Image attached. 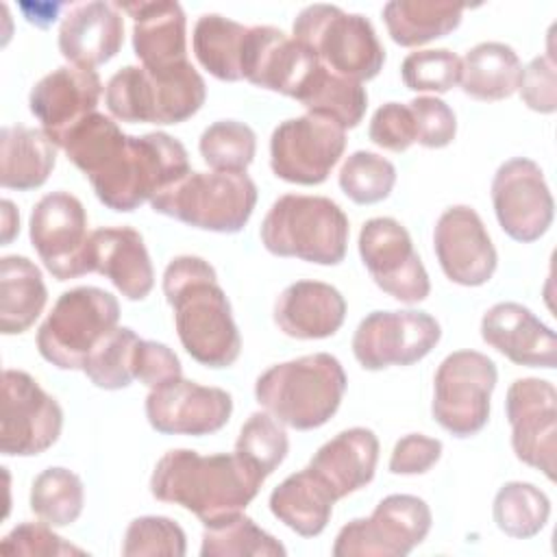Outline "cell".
Here are the masks:
<instances>
[{
    "label": "cell",
    "instance_id": "4fadbf2b",
    "mask_svg": "<svg viewBox=\"0 0 557 557\" xmlns=\"http://www.w3.org/2000/svg\"><path fill=\"white\" fill-rule=\"evenodd\" d=\"M63 409L28 372L4 370L0 450L4 457H35L57 444Z\"/></svg>",
    "mask_w": 557,
    "mask_h": 557
},
{
    "label": "cell",
    "instance_id": "816d5d0a",
    "mask_svg": "<svg viewBox=\"0 0 557 557\" xmlns=\"http://www.w3.org/2000/svg\"><path fill=\"white\" fill-rule=\"evenodd\" d=\"M65 7L67 4H61V2H54V4L52 2H35V4L24 2V4H20L26 22H30L35 26H41V28L50 26L59 17V11L65 9Z\"/></svg>",
    "mask_w": 557,
    "mask_h": 557
},
{
    "label": "cell",
    "instance_id": "603a6c76",
    "mask_svg": "<svg viewBox=\"0 0 557 557\" xmlns=\"http://www.w3.org/2000/svg\"><path fill=\"white\" fill-rule=\"evenodd\" d=\"M481 337L516 366L553 370L557 366V335L529 307L496 302L481 318Z\"/></svg>",
    "mask_w": 557,
    "mask_h": 557
},
{
    "label": "cell",
    "instance_id": "ac0fdd59",
    "mask_svg": "<svg viewBox=\"0 0 557 557\" xmlns=\"http://www.w3.org/2000/svg\"><path fill=\"white\" fill-rule=\"evenodd\" d=\"M516 457L555 481L557 453V392L546 379H516L505 398Z\"/></svg>",
    "mask_w": 557,
    "mask_h": 557
},
{
    "label": "cell",
    "instance_id": "836d02e7",
    "mask_svg": "<svg viewBox=\"0 0 557 557\" xmlns=\"http://www.w3.org/2000/svg\"><path fill=\"white\" fill-rule=\"evenodd\" d=\"M248 26L220 13H205L196 20L191 48L198 63L218 81H244L242 63Z\"/></svg>",
    "mask_w": 557,
    "mask_h": 557
},
{
    "label": "cell",
    "instance_id": "8d00e7d4",
    "mask_svg": "<svg viewBox=\"0 0 557 557\" xmlns=\"http://www.w3.org/2000/svg\"><path fill=\"white\" fill-rule=\"evenodd\" d=\"M30 511L50 527H70L78 520L85 505V485L67 468H46L33 479Z\"/></svg>",
    "mask_w": 557,
    "mask_h": 557
},
{
    "label": "cell",
    "instance_id": "83f0119b",
    "mask_svg": "<svg viewBox=\"0 0 557 557\" xmlns=\"http://www.w3.org/2000/svg\"><path fill=\"white\" fill-rule=\"evenodd\" d=\"M379 463V437L366 426H352L324 442L309 468L339 500L374 479Z\"/></svg>",
    "mask_w": 557,
    "mask_h": 557
},
{
    "label": "cell",
    "instance_id": "2e32d148",
    "mask_svg": "<svg viewBox=\"0 0 557 557\" xmlns=\"http://www.w3.org/2000/svg\"><path fill=\"white\" fill-rule=\"evenodd\" d=\"M359 257L387 296L416 305L431 294V281L409 231L394 218H370L359 231Z\"/></svg>",
    "mask_w": 557,
    "mask_h": 557
},
{
    "label": "cell",
    "instance_id": "7402d4cb",
    "mask_svg": "<svg viewBox=\"0 0 557 557\" xmlns=\"http://www.w3.org/2000/svg\"><path fill=\"white\" fill-rule=\"evenodd\" d=\"M102 91L104 87L96 70L61 65L33 85L28 109L57 144L74 124L96 113Z\"/></svg>",
    "mask_w": 557,
    "mask_h": 557
},
{
    "label": "cell",
    "instance_id": "8992f818",
    "mask_svg": "<svg viewBox=\"0 0 557 557\" xmlns=\"http://www.w3.org/2000/svg\"><path fill=\"white\" fill-rule=\"evenodd\" d=\"M205 98V78L189 61L168 70L124 65L104 87L109 113L128 124H181L200 111Z\"/></svg>",
    "mask_w": 557,
    "mask_h": 557
},
{
    "label": "cell",
    "instance_id": "4dcf8cb0",
    "mask_svg": "<svg viewBox=\"0 0 557 557\" xmlns=\"http://www.w3.org/2000/svg\"><path fill=\"white\" fill-rule=\"evenodd\" d=\"M48 289L41 270L22 255L0 259V331L20 335L44 313Z\"/></svg>",
    "mask_w": 557,
    "mask_h": 557
},
{
    "label": "cell",
    "instance_id": "f6af8a7d",
    "mask_svg": "<svg viewBox=\"0 0 557 557\" xmlns=\"http://www.w3.org/2000/svg\"><path fill=\"white\" fill-rule=\"evenodd\" d=\"M46 522H22L13 527L0 542L2 555H28V557H83L87 550L65 542Z\"/></svg>",
    "mask_w": 557,
    "mask_h": 557
},
{
    "label": "cell",
    "instance_id": "e575fe53",
    "mask_svg": "<svg viewBox=\"0 0 557 557\" xmlns=\"http://www.w3.org/2000/svg\"><path fill=\"white\" fill-rule=\"evenodd\" d=\"M298 102L307 109V113L329 117L348 131L363 120L368 109V91L363 83L344 78L320 65L298 96Z\"/></svg>",
    "mask_w": 557,
    "mask_h": 557
},
{
    "label": "cell",
    "instance_id": "9a60e30c",
    "mask_svg": "<svg viewBox=\"0 0 557 557\" xmlns=\"http://www.w3.org/2000/svg\"><path fill=\"white\" fill-rule=\"evenodd\" d=\"M30 244L57 281L89 274L87 211L70 191H52L37 200L28 222Z\"/></svg>",
    "mask_w": 557,
    "mask_h": 557
},
{
    "label": "cell",
    "instance_id": "bcb514c9",
    "mask_svg": "<svg viewBox=\"0 0 557 557\" xmlns=\"http://www.w3.org/2000/svg\"><path fill=\"white\" fill-rule=\"evenodd\" d=\"M416 122V141L424 148H446L457 135L455 111L435 96H418L407 102Z\"/></svg>",
    "mask_w": 557,
    "mask_h": 557
},
{
    "label": "cell",
    "instance_id": "cb8c5ba5",
    "mask_svg": "<svg viewBox=\"0 0 557 557\" xmlns=\"http://www.w3.org/2000/svg\"><path fill=\"white\" fill-rule=\"evenodd\" d=\"M124 44V17L115 2L70 4L59 26V52L70 65L94 70L111 61Z\"/></svg>",
    "mask_w": 557,
    "mask_h": 557
},
{
    "label": "cell",
    "instance_id": "c3c4849f",
    "mask_svg": "<svg viewBox=\"0 0 557 557\" xmlns=\"http://www.w3.org/2000/svg\"><path fill=\"white\" fill-rule=\"evenodd\" d=\"M522 102L535 113L557 111V65L548 54L531 59L522 67V78L518 85Z\"/></svg>",
    "mask_w": 557,
    "mask_h": 557
},
{
    "label": "cell",
    "instance_id": "ab89813d",
    "mask_svg": "<svg viewBox=\"0 0 557 557\" xmlns=\"http://www.w3.org/2000/svg\"><path fill=\"white\" fill-rule=\"evenodd\" d=\"M139 335L131 326H115L87 357L83 374L100 389H122L135 381V348Z\"/></svg>",
    "mask_w": 557,
    "mask_h": 557
},
{
    "label": "cell",
    "instance_id": "8fae6325",
    "mask_svg": "<svg viewBox=\"0 0 557 557\" xmlns=\"http://www.w3.org/2000/svg\"><path fill=\"white\" fill-rule=\"evenodd\" d=\"M433 524L426 500L389 494L368 518L344 524L333 542V557H405L424 542Z\"/></svg>",
    "mask_w": 557,
    "mask_h": 557
},
{
    "label": "cell",
    "instance_id": "5b68a950",
    "mask_svg": "<svg viewBox=\"0 0 557 557\" xmlns=\"http://www.w3.org/2000/svg\"><path fill=\"white\" fill-rule=\"evenodd\" d=\"M350 224L344 209L326 196L285 194L268 209L259 237L274 257L337 265L346 257Z\"/></svg>",
    "mask_w": 557,
    "mask_h": 557
},
{
    "label": "cell",
    "instance_id": "7bdbcfd3",
    "mask_svg": "<svg viewBox=\"0 0 557 557\" xmlns=\"http://www.w3.org/2000/svg\"><path fill=\"white\" fill-rule=\"evenodd\" d=\"M400 76L411 91L446 94L459 85L461 59L448 48L413 50L403 59Z\"/></svg>",
    "mask_w": 557,
    "mask_h": 557
},
{
    "label": "cell",
    "instance_id": "3957f363",
    "mask_svg": "<svg viewBox=\"0 0 557 557\" xmlns=\"http://www.w3.org/2000/svg\"><path fill=\"white\" fill-rule=\"evenodd\" d=\"M263 479L235 453L200 455L189 448L168 450L150 476V494L161 503L191 511L202 524L244 511Z\"/></svg>",
    "mask_w": 557,
    "mask_h": 557
},
{
    "label": "cell",
    "instance_id": "52a82bcc",
    "mask_svg": "<svg viewBox=\"0 0 557 557\" xmlns=\"http://www.w3.org/2000/svg\"><path fill=\"white\" fill-rule=\"evenodd\" d=\"M257 205L246 172H189L150 200L154 213L211 233H239Z\"/></svg>",
    "mask_w": 557,
    "mask_h": 557
},
{
    "label": "cell",
    "instance_id": "484cf974",
    "mask_svg": "<svg viewBox=\"0 0 557 557\" xmlns=\"http://www.w3.org/2000/svg\"><path fill=\"white\" fill-rule=\"evenodd\" d=\"M89 270L107 276L126 300H144L154 287V270L141 233L131 226L91 231Z\"/></svg>",
    "mask_w": 557,
    "mask_h": 557
},
{
    "label": "cell",
    "instance_id": "7c38bea8",
    "mask_svg": "<svg viewBox=\"0 0 557 557\" xmlns=\"http://www.w3.org/2000/svg\"><path fill=\"white\" fill-rule=\"evenodd\" d=\"M346 150V131L322 115L305 113L281 122L270 137L272 172L294 185H320Z\"/></svg>",
    "mask_w": 557,
    "mask_h": 557
},
{
    "label": "cell",
    "instance_id": "ee69618b",
    "mask_svg": "<svg viewBox=\"0 0 557 557\" xmlns=\"http://www.w3.org/2000/svg\"><path fill=\"white\" fill-rule=\"evenodd\" d=\"M187 537L181 524L165 516H139L128 522L122 540L124 557H183Z\"/></svg>",
    "mask_w": 557,
    "mask_h": 557
},
{
    "label": "cell",
    "instance_id": "f5cc1de1",
    "mask_svg": "<svg viewBox=\"0 0 557 557\" xmlns=\"http://www.w3.org/2000/svg\"><path fill=\"white\" fill-rule=\"evenodd\" d=\"M0 220H2V226H0V231H2V246H7L20 233V213H17L15 205L9 198H4L0 202Z\"/></svg>",
    "mask_w": 557,
    "mask_h": 557
},
{
    "label": "cell",
    "instance_id": "60d3db41",
    "mask_svg": "<svg viewBox=\"0 0 557 557\" xmlns=\"http://www.w3.org/2000/svg\"><path fill=\"white\" fill-rule=\"evenodd\" d=\"M198 150L213 172H246L257 152V135L244 122L218 120L202 131Z\"/></svg>",
    "mask_w": 557,
    "mask_h": 557
},
{
    "label": "cell",
    "instance_id": "d6986e66",
    "mask_svg": "<svg viewBox=\"0 0 557 557\" xmlns=\"http://www.w3.org/2000/svg\"><path fill=\"white\" fill-rule=\"evenodd\" d=\"M148 424L163 435H211L226 426L233 398L222 387L176 379L154 387L146 396Z\"/></svg>",
    "mask_w": 557,
    "mask_h": 557
},
{
    "label": "cell",
    "instance_id": "b9f144b4",
    "mask_svg": "<svg viewBox=\"0 0 557 557\" xmlns=\"http://www.w3.org/2000/svg\"><path fill=\"white\" fill-rule=\"evenodd\" d=\"M337 183L355 205H376L392 194L396 185V168L376 152L355 150L342 163Z\"/></svg>",
    "mask_w": 557,
    "mask_h": 557
},
{
    "label": "cell",
    "instance_id": "277c9868",
    "mask_svg": "<svg viewBox=\"0 0 557 557\" xmlns=\"http://www.w3.org/2000/svg\"><path fill=\"white\" fill-rule=\"evenodd\" d=\"M346 387L348 376L339 359L331 352H313L259 374L255 398L283 426L311 431L335 416Z\"/></svg>",
    "mask_w": 557,
    "mask_h": 557
},
{
    "label": "cell",
    "instance_id": "5bb4252c",
    "mask_svg": "<svg viewBox=\"0 0 557 557\" xmlns=\"http://www.w3.org/2000/svg\"><path fill=\"white\" fill-rule=\"evenodd\" d=\"M440 322L416 309L372 311L352 333V355L363 370L411 366L424 359L440 342Z\"/></svg>",
    "mask_w": 557,
    "mask_h": 557
},
{
    "label": "cell",
    "instance_id": "1f68e13d",
    "mask_svg": "<svg viewBox=\"0 0 557 557\" xmlns=\"http://www.w3.org/2000/svg\"><path fill=\"white\" fill-rule=\"evenodd\" d=\"M522 61L518 52L503 41H481L461 59V91L474 100L496 102L518 91Z\"/></svg>",
    "mask_w": 557,
    "mask_h": 557
},
{
    "label": "cell",
    "instance_id": "d6a6232c",
    "mask_svg": "<svg viewBox=\"0 0 557 557\" xmlns=\"http://www.w3.org/2000/svg\"><path fill=\"white\" fill-rule=\"evenodd\" d=\"M463 7L440 0H392L383 7V22L394 44L405 48L442 39L461 24Z\"/></svg>",
    "mask_w": 557,
    "mask_h": 557
},
{
    "label": "cell",
    "instance_id": "7a4b0ae2",
    "mask_svg": "<svg viewBox=\"0 0 557 557\" xmlns=\"http://www.w3.org/2000/svg\"><path fill=\"white\" fill-rule=\"evenodd\" d=\"M163 296L187 355L207 368H228L242 352V337L215 268L196 255L174 257L163 270Z\"/></svg>",
    "mask_w": 557,
    "mask_h": 557
},
{
    "label": "cell",
    "instance_id": "f907efd6",
    "mask_svg": "<svg viewBox=\"0 0 557 557\" xmlns=\"http://www.w3.org/2000/svg\"><path fill=\"white\" fill-rule=\"evenodd\" d=\"M442 450L440 440L424 433H409L394 444L387 468L392 474H424L440 461Z\"/></svg>",
    "mask_w": 557,
    "mask_h": 557
},
{
    "label": "cell",
    "instance_id": "d590c367",
    "mask_svg": "<svg viewBox=\"0 0 557 557\" xmlns=\"http://www.w3.org/2000/svg\"><path fill=\"white\" fill-rule=\"evenodd\" d=\"M285 546L242 511L205 524L202 557H283Z\"/></svg>",
    "mask_w": 557,
    "mask_h": 557
},
{
    "label": "cell",
    "instance_id": "9c48e42d",
    "mask_svg": "<svg viewBox=\"0 0 557 557\" xmlns=\"http://www.w3.org/2000/svg\"><path fill=\"white\" fill-rule=\"evenodd\" d=\"M120 302L107 289L63 292L37 331L39 355L59 370H83L91 350L117 326Z\"/></svg>",
    "mask_w": 557,
    "mask_h": 557
},
{
    "label": "cell",
    "instance_id": "74e56055",
    "mask_svg": "<svg viewBox=\"0 0 557 557\" xmlns=\"http://www.w3.org/2000/svg\"><path fill=\"white\" fill-rule=\"evenodd\" d=\"M492 516L505 535L513 540H529L546 527L550 500L533 483L509 481L496 492Z\"/></svg>",
    "mask_w": 557,
    "mask_h": 557
},
{
    "label": "cell",
    "instance_id": "e0dca14e",
    "mask_svg": "<svg viewBox=\"0 0 557 557\" xmlns=\"http://www.w3.org/2000/svg\"><path fill=\"white\" fill-rule=\"evenodd\" d=\"M492 205L500 228L520 244L540 239L553 224L555 200L542 168L527 157L505 161L492 178Z\"/></svg>",
    "mask_w": 557,
    "mask_h": 557
},
{
    "label": "cell",
    "instance_id": "7dc6e473",
    "mask_svg": "<svg viewBox=\"0 0 557 557\" xmlns=\"http://www.w3.org/2000/svg\"><path fill=\"white\" fill-rule=\"evenodd\" d=\"M368 137L379 148L392 152H405L416 144V122L409 104L385 102L381 104L368 126Z\"/></svg>",
    "mask_w": 557,
    "mask_h": 557
},
{
    "label": "cell",
    "instance_id": "30bf717a",
    "mask_svg": "<svg viewBox=\"0 0 557 557\" xmlns=\"http://www.w3.org/2000/svg\"><path fill=\"white\" fill-rule=\"evenodd\" d=\"M498 381L496 363L479 350H455L442 359L433 379V420L455 437L476 435L490 420Z\"/></svg>",
    "mask_w": 557,
    "mask_h": 557
},
{
    "label": "cell",
    "instance_id": "f546056e",
    "mask_svg": "<svg viewBox=\"0 0 557 557\" xmlns=\"http://www.w3.org/2000/svg\"><path fill=\"white\" fill-rule=\"evenodd\" d=\"M57 163V144L44 128L24 124L0 131V185L28 191L41 187Z\"/></svg>",
    "mask_w": 557,
    "mask_h": 557
},
{
    "label": "cell",
    "instance_id": "f1b7e54d",
    "mask_svg": "<svg viewBox=\"0 0 557 557\" xmlns=\"http://www.w3.org/2000/svg\"><path fill=\"white\" fill-rule=\"evenodd\" d=\"M335 503L333 492L309 466L283 479L268 500L272 516L302 537H315L326 529Z\"/></svg>",
    "mask_w": 557,
    "mask_h": 557
},
{
    "label": "cell",
    "instance_id": "681fc988",
    "mask_svg": "<svg viewBox=\"0 0 557 557\" xmlns=\"http://www.w3.org/2000/svg\"><path fill=\"white\" fill-rule=\"evenodd\" d=\"M133 372L135 381L144 383L150 389L183 376V368L176 352L170 346L152 339H139L135 348Z\"/></svg>",
    "mask_w": 557,
    "mask_h": 557
},
{
    "label": "cell",
    "instance_id": "f35d334b",
    "mask_svg": "<svg viewBox=\"0 0 557 557\" xmlns=\"http://www.w3.org/2000/svg\"><path fill=\"white\" fill-rule=\"evenodd\" d=\"M287 450L289 440L285 426L265 409L250 413L235 442V455L263 481L283 463Z\"/></svg>",
    "mask_w": 557,
    "mask_h": 557
},
{
    "label": "cell",
    "instance_id": "6da1fadb",
    "mask_svg": "<svg viewBox=\"0 0 557 557\" xmlns=\"http://www.w3.org/2000/svg\"><path fill=\"white\" fill-rule=\"evenodd\" d=\"M89 178L98 200L120 213L135 211L191 172L185 146L168 133L126 135L104 113H91L57 141Z\"/></svg>",
    "mask_w": 557,
    "mask_h": 557
},
{
    "label": "cell",
    "instance_id": "ffe728a7",
    "mask_svg": "<svg viewBox=\"0 0 557 557\" xmlns=\"http://www.w3.org/2000/svg\"><path fill=\"white\" fill-rule=\"evenodd\" d=\"M437 263L448 281L463 287L485 285L498 265V255L481 215L468 205L442 211L433 228Z\"/></svg>",
    "mask_w": 557,
    "mask_h": 557
},
{
    "label": "cell",
    "instance_id": "4316f807",
    "mask_svg": "<svg viewBox=\"0 0 557 557\" xmlns=\"http://www.w3.org/2000/svg\"><path fill=\"white\" fill-rule=\"evenodd\" d=\"M346 320L342 292L322 281H296L274 302V324L294 339H324Z\"/></svg>",
    "mask_w": 557,
    "mask_h": 557
},
{
    "label": "cell",
    "instance_id": "d4e9b609",
    "mask_svg": "<svg viewBox=\"0 0 557 557\" xmlns=\"http://www.w3.org/2000/svg\"><path fill=\"white\" fill-rule=\"evenodd\" d=\"M120 11L133 17V50L146 70H168L187 63V17L178 2H124Z\"/></svg>",
    "mask_w": 557,
    "mask_h": 557
},
{
    "label": "cell",
    "instance_id": "44dd1931",
    "mask_svg": "<svg viewBox=\"0 0 557 557\" xmlns=\"http://www.w3.org/2000/svg\"><path fill=\"white\" fill-rule=\"evenodd\" d=\"M320 59L276 26H248L242 74L255 87L298 100Z\"/></svg>",
    "mask_w": 557,
    "mask_h": 557
},
{
    "label": "cell",
    "instance_id": "ba28073f",
    "mask_svg": "<svg viewBox=\"0 0 557 557\" xmlns=\"http://www.w3.org/2000/svg\"><path fill=\"white\" fill-rule=\"evenodd\" d=\"M292 37L307 46L324 67L357 83L374 78L385 63V50L372 22L337 4L300 9L292 24Z\"/></svg>",
    "mask_w": 557,
    "mask_h": 557
}]
</instances>
